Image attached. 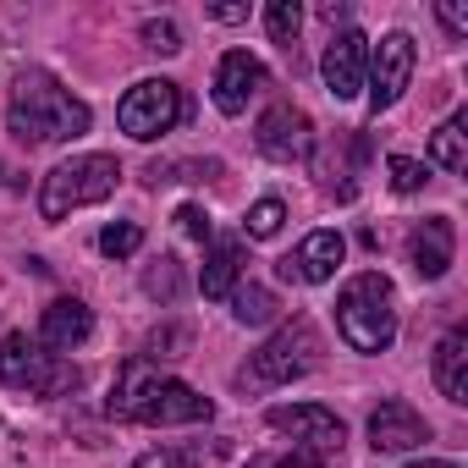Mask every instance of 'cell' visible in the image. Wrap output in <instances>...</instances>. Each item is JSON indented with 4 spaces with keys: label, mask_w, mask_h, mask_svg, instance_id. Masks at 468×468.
I'll list each match as a JSON object with an SVG mask.
<instances>
[{
    "label": "cell",
    "mask_w": 468,
    "mask_h": 468,
    "mask_svg": "<svg viewBox=\"0 0 468 468\" xmlns=\"http://www.w3.org/2000/svg\"><path fill=\"white\" fill-rule=\"evenodd\" d=\"M320 17H325V23H342V17H347V6H342V0H331V6H320Z\"/></svg>",
    "instance_id": "cell-35"
},
{
    "label": "cell",
    "mask_w": 468,
    "mask_h": 468,
    "mask_svg": "<svg viewBox=\"0 0 468 468\" xmlns=\"http://www.w3.org/2000/svg\"><path fill=\"white\" fill-rule=\"evenodd\" d=\"M116 122H122L127 138L154 144V138H165V133L182 122V89H176L171 78H144V83H133V89L122 94Z\"/></svg>",
    "instance_id": "cell-7"
},
{
    "label": "cell",
    "mask_w": 468,
    "mask_h": 468,
    "mask_svg": "<svg viewBox=\"0 0 468 468\" xmlns=\"http://www.w3.org/2000/svg\"><path fill=\"white\" fill-rule=\"evenodd\" d=\"M342 260H347V238L325 226V231H309V238L282 260V276H287V282H303V287H320V282L336 276Z\"/></svg>",
    "instance_id": "cell-13"
},
{
    "label": "cell",
    "mask_w": 468,
    "mask_h": 468,
    "mask_svg": "<svg viewBox=\"0 0 468 468\" xmlns=\"http://www.w3.org/2000/svg\"><path fill=\"white\" fill-rule=\"evenodd\" d=\"M364 67H369V39H364L358 28L331 34L325 61H320V78H325L331 100H358V94H364Z\"/></svg>",
    "instance_id": "cell-12"
},
{
    "label": "cell",
    "mask_w": 468,
    "mask_h": 468,
    "mask_svg": "<svg viewBox=\"0 0 468 468\" xmlns=\"http://www.w3.org/2000/svg\"><path fill=\"white\" fill-rule=\"evenodd\" d=\"M138 39H144V50H154V56H176V50H182V34H176V23H165V17H149Z\"/></svg>",
    "instance_id": "cell-29"
},
{
    "label": "cell",
    "mask_w": 468,
    "mask_h": 468,
    "mask_svg": "<svg viewBox=\"0 0 468 468\" xmlns=\"http://www.w3.org/2000/svg\"><path fill=\"white\" fill-rule=\"evenodd\" d=\"M215 457H226V441H215V446H160V452H144L133 468H204Z\"/></svg>",
    "instance_id": "cell-22"
},
{
    "label": "cell",
    "mask_w": 468,
    "mask_h": 468,
    "mask_svg": "<svg viewBox=\"0 0 468 468\" xmlns=\"http://www.w3.org/2000/svg\"><path fill=\"white\" fill-rule=\"evenodd\" d=\"M243 468H325V463H320L314 452H298V446H292V452H282V457H249Z\"/></svg>",
    "instance_id": "cell-31"
},
{
    "label": "cell",
    "mask_w": 468,
    "mask_h": 468,
    "mask_svg": "<svg viewBox=\"0 0 468 468\" xmlns=\"http://www.w3.org/2000/svg\"><path fill=\"white\" fill-rule=\"evenodd\" d=\"M336 331L353 353H386L397 342V287L380 271H358L336 292Z\"/></svg>",
    "instance_id": "cell-3"
},
{
    "label": "cell",
    "mask_w": 468,
    "mask_h": 468,
    "mask_svg": "<svg viewBox=\"0 0 468 468\" xmlns=\"http://www.w3.org/2000/svg\"><path fill=\"white\" fill-rule=\"evenodd\" d=\"M358 160H369V144H364L358 133H342V138L325 149V160L314 165V171H320V187L336 193V198H353V187H358V182H353V176H358Z\"/></svg>",
    "instance_id": "cell-19"
},
{
    "label": "cell",
    "mask_w": 468,
    "mask_h": 468,
    "mask_svg": "<svg viewBox=\"0 0 468 468\" xmlns=\"http://www.w3.org/2000/svg\"><path fill=\"white\" fill-rule=\"evenodd\" d=\"M408 468H463V463H446V457H424V463H408Z\"/></svg>",
    "instance_id": "cell-36"
},
{
    "label": "cell",
    "mask_w": 468,
    "mask_h": 468,
    "mask_svg": "<svg viewBox=\"0 0 468 468\" xmlns=\"http://www.w3.org/2000/svg\"><path fill=\"white\" fill-rule=\"evenodd\" d=\"M282 220H287V204L282 198H260L249 215H243V231H249V238H276V231H282Z\"/></svg>",
    "instance_id": "cell-27"
},
{
    "label": "cell",
    "mask_w": 468,
    "mask_h": 468,
    "mask_svg": "<svg viewBox=\"0 0 468 468\" xmlns=\"http://www.w3.org/2000/svg\"><path fill=\"white\" fill-rule=\"evenodd\" d=\"M187 342H193V331L165 325V331H154V336L144 342V358H149V364H160V358H182V353H187Z\"/></svg>",
    "instance_id": "cell-28"
},
{
    "label": "cell",
    "mask_w": 468,
    "mask_h": 468,
    "mask_svg": "<svg viewBox=\"0 0 468 468\" xmlns=\"http://www.w3.org/2000/svg\"><path fill=\"white\" fill-rule=\"evenodd\" d=\"M408 260H413V271H419L424 282H441V276L452 271V260H457V226H452V215H430V220L413 231Z\"/></svg>",
    "instance_id": "cell-15"
},
{
    "label": "cell",
    "mask_w": 468,
    "mask_h": 468,
    "mask_svg": "<svg viewBox=\"0 0 468 468\" xmlns=\"http://www.w3.org/2000/svg\"><path fill=\"white\" fill-rule=\"evenodd\" d=\"M435 17H441V28H446L452 39H468V6H457V0H441Z\"/></svg>",
    "instance_id": "cell-32"
},
{
    "label": "cell",
    "mask_w": 468,
    "mask_h": 468,
    "mask_svg": "<svg viewBox=\"0 0 468 468\" xmlns=\"http://www.w3.org/2000/svg\"><path fill=\"white\" fill-rule=\"evenodd\" d=\"M0 187H17V182H12V171H6V165H0Z\"/></svg>",
    "instance_id": "cell-37"
},
{
    "label": "cell",
    "mask_w": 468,
    "mask_h": 468,
    "mask_svg": "<svg viewBox=\"0 0 468 468\" xmlns=\"http://www.w3.org/2000/svg\"><path fill=\"white\" fill-rule=\"evenodd\" d=\"M176 226L187 231V238H198V243H209V215H204L198 204H182V209H176Z\"/></svg>",
    "instance_id": "cell-33"
},
{
    "label": "cell",
    "mask_w": 468,
    "mask_h": 468,
    "mask_svg": "<svg viewBox=\"0 0 468 468\" xmlns=\"http://www.w3.org/2000/svg\"><path fill=\"white\" fill-rule=\"evenodd\" d=\"M89 105L45 67H23L12 78V94H6V133L28 149H45V144H72L89 133Z\"/></svg>",
    "instance_id": "cell-1"
},
{
    "label": "cell",
    "mask_w": 468,
    "mask_h": 468,
    "mask_svg": "<svg viewBox=\"0 0 468 468\" xmlns=\"http://www.w3.org/2000/svg\"><path fill=\"white\" fill-rule=\"evenodd\" d=\"M430 160H435L441 171H452V176L468 171V122H463V116H452V122L435 127V138H430Z\"/></svg>",
    "instance_id": "cell-20"
},
{
    "label": "cell",
    "mask_w": 468,
    "mask_h": 468,
    "mask_svg": "<svg viewBox=\"0 0 468 468\" xmlns=\"http://www.w3.org/2000/svg\"><path fill=\"white\" fill-rule=\"evenodd\" d=\"M111 419H133V424H209L215 402L171 375H160L149 358H127L116 369L111 386Z\"/></svg>",
    "instance_id": "cell-2"
},
{
    "label": "cell",
    "mask_w": 468,
    "mask_h": 468,
    "mask_svg": "<svg viewBox=\"0 0 468 468\" xmlns=\"http://www.w3.org/2000/svg\"><path fill=\"white\" fill-rule=\"evenodd\" d=\"M265 23H271V39H276L282 50H292V45H298V28H303V6H298V0H271Z\"/></svg>",
    "instance_id": "cell-26"
},
{
    "label": "cell",
    "mask_w": 468,
    "mask_h": 468,
    "mask_svg": "<svg viewBox=\"0 0 468 468\" xmlns=\"http://www.w3.org/2000/svg\"><path fill=\"white\" fill-rule=\"evenodd\" d=\"M226 303H231V314H238V325H271V320L282 314L276 292H271V287H254V282H243Z\"/></svg>",
    "instance_id": "cell-21"
},
{
    "label": "cell",
    "mask_w": 468,
    "mask_h": 468,
    "mask_svg": "<svg viewBox=\"0 0 468 468\" xmlns=\"http://www.w3.org/2000/svg\"><path fill=\"white\" fill-rule=\"evenodd\" d=\"M254 144H260L265 160H282V165L309 160V154H314V122H309V111H298V105H271V111L260 116V127H254Z\"/></svg>",
    "instance_id": "cell-10"
},
{
    "label": "cell",
    "mask_w": 468,
    "mask_h": 468,
    "mask_svg": "<svg viewBox=\"0 0 468 468\" xmlns=\"http://www.w3.org/2000/svg\"><path fill=\"white\" fill-rule=\"evenodd\" d=\"M265 89H271V72H265L260 56H249V50L220 56V67H215V111L220 116H243L249 100H260Z\"/></svg>",
    "instance_id": "cell-11"
},
{
    "label": "cell",
    "mask_w": 468,
    "mask_h": 468,
    "mask_svg": "<svg viewBox=\"0 0 468 468\" xmlns=\"http://www.w3.org/2000/svg\"><path fill=\"white\" fill-rule=\"evenodd\" d=\"M413 67H419V50H413V39H408V34H386V39L369 50L364 89H369V111H375V116H380V111H391V105L408 94Z\"/></svg>",
    "instance_id": "cell-8"
},
{
    "label": "cell",
    "mask_w": 468,
    "mask_h": 468,
    "mask_svg": "<svg viewBox=\"0 0 468 468\" xmlns=\"http://www.w3.org/2000/svg\"><path fill=\"white\" fill-rule=\"evenodd\" d=\"M209 176H220V160H182V165H149L144 171V182L149 187H160V182H209Z\"/></svg>",
    "instance_id": "cell-25"
},
{
    "label": "cell",
    "mask_w": 468,
    "mask_h": 468,
    "mask_svg": "<svg viewBox=\"0 0 468 468\" xmlns=\"http://www.w3.org/2000/svg\"><path fill=\"white\" fill-rule=\"evenodd\" d=\"M320 353H325V342H320V331L309 325V320H292V325H282L260 353H249V364L238 369V391L249 397V391H271V386H287V380H298V375H309L314 364H320Z\"/></svg>",
    "instance_id": "cell-5"
},
{
    "label": "cell",
    "mask_w": 468,
    "mask_h": 468,
    "mask_svg": "<svg viewBox=\"0 0 468 468\" xmlns=\"http://www.w3.org/2000/svg\"><path fill=\"white\" fill-rule=\"evenodd\" d=\"M144 292H149L154 303H176V298H182V260L160 254V260L144 271Z\"/></svg>",
    "instance_id": "cell-23"
},
{
    "label": "cell",
    "mask_w": 468,
    "mask_h": 468,
    "mask_svg": "<svg viewBox=\"0 0 468 468\" xmlns=\"http://www.w3.org/2000/svg\"><path fill=\"white\" fill-rule=\"evenodd\" d=\"M430 375H435V386H441L446 402H457V408L468 402V331H463V325H452V331L435 342Z\"/></svg>",
    "instance_id": "cell-18"
},
{
    "label": "cell",
    "mask_w": 468,
    "mask_h": 468,
    "mask_svg": "<svg viewBox=\"0 0 468 468\" xmlns=\"http://www.w3.org/2000/svg\"><path fill=\"white\" fill-rule=\"evenodd\" d=\"M116 182H122V160L116 154H72L56 171H45V182H39V215L45 220H67L72 209L111 198Z\"/></svg>",
    "instance_id": "cell-4"
},
{
    "label": "cell",
    "mask_w": 468,
    "mask_h": 468,
    "mask_svg": "<svg viewBox=\"0 0 468 468\" xmlns=\"http://www.w3.org/2000/svg\"><path fill=\"white\" fill-rule=\"evenodd\" d=\"M215 23H249V6H209Z\"/></svg>",
    "instance_id": "cell-34"
},
{
    "label": "cell",
    "mask_w": 468,
    "mask_h": 468,
    "mask_svg": "<svg viewBox=\"0 0 468 468\" xmlns=\"http://www.w3.org/2000/svg\"><path fill=\"white\" fill-rule=\"evenodd\" d=\"M144 249V226L138 220H111L105 231H100V254L105 260H133Z\"/></svg>",
    "instance_id": "cell-24"
},
{
    "label": "cell",
    "mask_w": 468,
    "mask_h": 468,
    "mask_svg": "<svg viewBox=\"0 0 468 468\" xmlns=\"http://www.w3.org/2000/svg\"><path fill=\"white\" fill-rule=\"evenodd\" d=\"M386 171H391V187H397V193H419V187L430 182V165H419V160H408V154H391Z\"/></svg>",
    "instance_id": "cell-30"
},
{
    "label": "cell",
    "mask_w": 468,
    "mask_h": 468,
    "mask_svg": "<svg viewBox=\"0 0 468 468\" xmlns=\"http://www.w3.org/2000/svg\"><path fill=\"white\" fill-rule=\"evenodd\" d=\"M265 424H271L276 435H292V446H298V452H314V457L342 452V441H347V424H342L331 408H320V402L271 408V413H265Z\"/></svg>",
    "instance_id": "cell-9"
},
{
    "label": "cell",
    "mask_w": 468,
    "mask_h": 468,
    "mask_svg": "<svg viewBox=\"0 0 468 468\" xmlns=\"http://www.w3.org/2000/svg\"><path fill=\"white\" fill-rule=\"evenodd\" d=\"M34 336H39L50 353H72V347H83V342L94 336V314H89L83 298H56V303H45Z\"/></svg>",
    "instance_id": "cell-16"
},
{
    "label": "cell",
    "mask_w": 468,
    "mask_h": 468,
    "mask_svg": "<svg viewBox=\"0 0 468 468\" xmlns=\"http://www.w3.org/2000/svg\"><path fill=\"white\" fill-rule=\"evenodd\" d=\"M243 271H249V243L243 238H215L209 254H204V276H198L204 298L209 303H226L231 292L243 287Z\"/></svg>",
    "instance_id": "cell-17"
},
{
    "label": "cell",
    "mask_w": 468,
    "mask_h": 468,
    "mask_svg": "<svg viewBox=\"0 0 468 468\" xmlns=\"http://www.w3.org/2000/svg\"><path fill=\"white\" fill-rule=\"evenodd\" d=\"M430 441V419L408 402H380L369 413V446L375 452H419Z\"/></svg>",
    "instance_id": "cell-14"
},
{
    "label": "cell",
    "mask_w": 468,
    "mask_h": 468,
    "mask_svg": "<svg viewBox=\"0 0 468 468\" xmlns=\"http://www.w3.org/2000/svg\"><path fill=\"white\" fill-rule=\"evenodd\" d=\"M0 380L12 391H34V397H67V391H78L83 375L61 353H50L39 336L6 331V342H0Z\"/></svg>",
    "instance_id": "cell-6"
}]
</instances>
